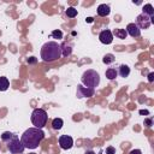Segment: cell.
<instances>
[{
    "instance_id": "cell-29",
    "label": "cell",
    "mask_w": 154,
    "mask_h": 154,
    "mask_svg": "<svg viewBox=\"0 0 154 154\" xmlns=\"http://www.w3.org/2000/svg\"><path fill=\"white\" fill-rule=\"evenodd\" d=\"M140 113H141V114H148L149 112H148L147 109H146V111H142V109H141V111H140Z\"/></svg>"
},
{
    "instance_id": "cell-7",
    "label": "cell",
    "mask_w": 154,
    "mask_h": 154,
    "mask_svg": "<svg viewBox=\"0 0 154 154\" xmlns=\"http://www.w3.org/2000/svg\"><path fill=\"white\" fill-rule=\"evenodd\" d=\"M95 94V89L93 88H88L84 87L83 84H78L77 85V90H76V95L78 99H83V97H91Z\"/></svg>"
},
{
    "instance_id": "cell-16",
    "label": "cell",
    "mask_w": 154,
    "mask_h": 154,
    "mask_svg": "<svg viewBox=\"0 0 154 154\" xmlns=\"http://www.w3.org/2000/svg\"><path fill=\"white\" fill-rule=\"evenodd\" d=\"M105 75H106V77H107L109 81H112V79H116V78H117L118 72H117V70H116V69L109 67V69H107V70H106Z\"/></svg>"
},
{
    "instance_id": "cell-2",
    "label": "cell",
    "mask_w": 154,
    "mask_h": 154,
    "mask_svg": "<svg viewBox=\"0 0 154 154\" xmlns=\"http://www.w3.org/2000/svg\"><path fill=\"white\" fill-rule=\"evenodd\" d=\"M41 58L46 63H52L61 57V48L57 41H48L41 47Z\"/></svg>"
},
{
    "instance_id": "cell-30",
    "label": "cell",
    "mask_w": 154,
    "mask_h": 154,
    "mask_svg": "<svg viewBox=\"0 0 154 154\" xmlns=\"http://www.w3.org/2000/svg\"><path fill=\"white\" fill-rule=\"evenodd\" d=\"M29 154H36V153H29Z\"/></svg>"
},
{
    "instance_id": "cell-3",
    "label": "cell",
    "mask_w": 154,
    "mask_h": 154,
    "mask_svg": "<svg viewBox=\"0 0 154 154\" xmlns=\"http://www.w3.org/2000/svg\"><path fill=\"white\" fill-rule=\"evenodd\" d=\"M81 81H82V84L84 87L95 89L100 84V75L95 70H91L90 69V70H87V71L83 72Z\"/></svg>"
},
{
    "instance_id": "cell-17",
    "label": "cell",
    "mask_w": 154,
    "mask_h": 154,
    "mask_svg": "<svg viewBox=\"0 0 154 154\" xmlns=\"http://www.w3.org/2000/svg\"><path fill=\"white\" fill-rule=\"evenodd\" d=\"M10 87V82L7 79V77H0V91H5L7 90Z\"/></svg>"
},
{
    "instance_id": "cell-28",
    "label": "cell",
    "mask_w": 154,
    "mask_h": 154,
    "mask_svg": "<svg viewBox=\"0 0 154 154\" xmlns=\"http://www.w3.org/2000/svg\"><path fill=\"white\" fill-rule=\"evenodd\" d=\"M84 154H96V153H95L94 150H85Z\"/></svg>"
},
{
    "instance_id": "cell-20",
    "label": "cell",
    "mask_w": 154,
    "mask_h": 154,
    "mask_svg": "<svg viewBox=\"0 0 154 154\" xmlns=\"http://www.w3.org/2000/svg\"><path fill=\"white\" fill-rule=\"evenodd\" d=\"M65 13H66V16L69 18H75L77 16V10L75 7H67V10L65 11Z\"/></svg>"
},
{
    "instance_id": "cell-12",
    "label": "cell",
    "mask_w": 154,
    "mask_h": 154,
    "mask_svg": "<svg viewBox=\"0 0 154 154\" xmlns=\"http://www.w3.org/2000/svg\"><path fill=\"white\" fill-rule=\"evenodd\" d=\"M60 48H61V55L63 57H69L71 55L72 53V45L69 43V42H63L60 45Z\"/></svg>"
},
{
    "instance_id": "cell-22",
    "label": "cell",
    "mask_w": 154,
    "mask_h": 154,
    "mask_svg": "<svg viewBox=\"0 0 154 154\" xmlns=\"http://www.w3.org/2000/svg\"><path fill=\"white\" fill-rule=\"evenodd\" d=\"M51 35H52V37H53V38H58V40L63 38V32H61L60 30H53Z\"/></svg>"
},
{
    "instance_id": "cell-4",
    "label": "cell",
    "mask_w": 154,
    "mask_h": 154,
    "mask_svg": "<svg viewBox=\"0 0 154 154\" xmlns=\"http://www.w3.org/2000/svg\"><path fill=\"white\" fill-rule=\"evenodd\" d=\"M30 119H31V123H32L34 128L42 129L47 124L48 114H47V112L43 108H35L32 111V113H31Z\"/></svg>"
},
{
    "instance_id": "cell-21",
    "label": "cell",
    "mask_w": 154,
    "mask_h": 154,
    "mask_svg": "<svg viewBox=\"0 0 154 154\" xmlns=\"http://www.w3.org/2000/svg\"><path fill=\"white\" fill-rule=\"evenodd\" d=\"M13 136H14V134H12V132H10V131H5V132H2V135H1V140L7 143Z\"/></svg>"
},
{
    "instance_id": "cell-5",
    "label": "cell",
    "mask_w": 154,
    "mask_h": 154,
    "mask_svg": "<svg viewBox=\"0 0 154 154\" xmlns=\"http://www.w3.org/2000/svg\"><path fill=\"white\" fill-rule=\"evenodd\" d=\"M7 149H8L10 153H12V154H19V153H23L25 148H24L22 141L18 138V136L14 135V136L7 142Z\"/></svg>"
},
{
    "instance_id": "cell-18",
    "label": "cell",
    "mask_w": 154,
    "mask_h": 154,
    "mask_svg": "<svg viewBox=\"0 0 154 154\" xmlns=\"http://www.w3.org/2000/svg\"><path fill=\"white\" fill-rule=\"evenodd\" d=\"M114 61H116V57H114L112 53H107V54H105L103 58H102V63L106 64V65L112 64V63H114Z\"/></svg>"
},
{
    "instance_id": "cell-26",
    "label": "cell",
    "mask_w": 154,
    "mask_h": 154,
    "mask_svg": "<svg viewBox=\"0 0 154 154\" xmlns=\"http://www.w3.org/2000/svg\"><path fill=\"white\" fill-rule=\"evenodd\" d=\"M129 154H142V152H141V149H132V150H130Z\"/></svg>"
},
{
    "instance_id": "cell-9",
    "label": "cell",
    "mask_w": 154,
    "mask_h": 154,
    "mask_svg": "<svg viewBox=\"0 0 154 154\" xmlns=\"http://www.w3.org/2000/svg\"><path fill=\"white\" fill-rule=\"evenodd\" d=\"M99 40H100V42L103 43V45H111L112 41H113L112 31L108 30V29H105V30L100 31V34H99Z\"/></svg>"
},
{
    "instance_id": "cell-27",
    "label": "cell",
    "mask_w": 154,
    "mask_h": 154,
    "mask_svg": "<svg viewBox=\"0 0 154 154\" xmlns=\"http://www.w3.org/2000/svg\"><path fill=\"white\" fill-rule=\"evenodd\" d=\"M153 77H154V73H153V72H150V73L148 75V82H153V79H154Z\"/></svg>"
},
{
    "instance_id": "cell-19",
    "label": "cell",
    "mask_w": 154,
    "mask_h": 154,
    "mask_svg": "<svg viewBox=\"0 0 154 154\" xmlns=\"http://www.w3.org/2000/svg\"><path fill=\"white\" fill-rule=\"evenodd\" d=\"M63 125H64V122L61 118H54L52 122V128L54 130H60L63 128Z\"/></svg>"
},
{
    "instance_id": "cell-24",
    "label": "cell",
    "mask_w": 154,
    "mask_h": 154,
    "mask_svg": "<svg viewBox=\"0 0 154 154\" xmlns=\"http://www.w3.org/2000/svg\"><path fill=\"white\" fill-rule=\"evenodd\" d=\"M144 125H146L147 128H150V126L153 125V119H152V118H147V119H144Z\"/></svg>"
},
{
    "instance_id": "cell-8",
    "label": "cell",
    "mask_w": 154,
    "mask_h": 154,
    "mask_svg": "<svg viewBox=\"0 0 154 154\" xmlns=\"http://www.w3.org/2000/svg\"><path fill=\"white\" fill-rule=\"evenodd\" d=\"M59 146L61 149H71L72 146H73V140L71 136H67V135H61L59 137Z\"/></svg>"
},
{
    "instance_id": "cell-23",
    "label": "cell",
    "mask_w": 154,
    "mask_h": 154,
    "mask_svg": "<svg viewBox=\"0 0 154 154\" xmlns=\"http://www.w3.org/2000/svg\"><path fill=\"white\" fill-rule=\"evenodd\" d=\"M106 154H116V148L112 147V146L107 147V148H106Z\"/></svg>"
},
{
    "instance_id": "cell-10",
    "label": "cell",
    "mask_w": 154,
    "mask_h": 154,
    "mask_svg": "<svg viewBox=\"0 0 154 154\" xmlns=\"http://www.w3.org/2000/svg\"><path fill=\"white\" fill-rule=\"evenodd\" d=\"M126 34H129L131 37H140L141 36V30L138 29V26L135 24V23H129L126 25V29H125Z\"/></svg>"
},
{
    "instance_id": "cell-6",
    "label": "cell",
    "mask_w": 154,
    "mask_h": 154,
    "mask_svg": "<svg viewBox=\"0 0 154 154\" xmlns=\"http://www.w3.org/2000/svg\"><path fill=\"white\" fill-rule=\"evenodd\" d=\"M154 22V18L152 17H148V16H146V14H143V13H141V14H138L137 17H136V25L138 26V29L141 30V29H148L149 26H150V24Z\"/></svg>"
},
{
    "instance_id": "cell-25",
    "label": "cell",
    "mask_w": 154,
    "mask_h": 154,
    "mask_svg": "<svg viewBox=\"0 0 154 154\" xmlns=\"http://www.w3.org/2000/svg\"><path fill=\"white\" fill-rule=\"evenodd\" d=\"M26 63H28V64H36V63H37V59H36L35 57H30V58L26 59Z\"/></svg>"
},
{
    "instance_id": "cell-13",
    "label": "cell",
    "mask_w": 154,
    "mask_h": 154,
    "mask_svg": "<svg viewBox=\"0 0 154 154\" xmlns=\"http://www.w3.org/2000/svg\"><path fill=\"white\" fill-rule=\"evenodd\" d=\"M118 75L120 76V77H123V78H125V77H128L129 75H130V67L126 65V64H122L120 66H119V69H118Z\"/></svg>"
},
{
    "instance_id": "cell-1",
    "label": "cell",
    "mask_w": 154,
    "mask_h": 154,
    "mask_svg": "<svg viewBox=\"0 0 154 154\" xmlns=\"http://www.w3.org/2000/svg\"><path fill=\"white\" fill-rule=\"evenodd\" d=\"M43 138H45V132L42 131V129L29 128L23 132V135L20 137V141H22L24 148L36 149Z\"/></svg>"
},
{
    "instance_id": "cell-15",
    "label": "cell",
    "mask_w": 154,
    "mask_h": 154,
    "mask_svg": "<svg viewBox=\"0 0 154 154\" xmlns=\"http://www.w3.org/2000/svg\"><path fill=\"white\" fill-rule=\"evenodd\" d=\"M142 13L143 14H146V16H148V17H153L154 16V7L152 6V4H146L144 6H143V8H142Z\"/></svg>"
},
{
    "instance_id": "cell-14",
    "label": "cell",
    "mask_w": 154,
    "mask_h": 154,
    "mask_svg": "<svg viewBox=\"0 0 154 154\" xmlns=\"http://www.w3.org/2000/svg\"><path fill=\"white\" fill-rule=\"evenodd\" d=\"M112 35L116 36L117 38H120V40H124V38H126V36H128L125 29H122V28H116V29L113 30Z\"/></svg>"
},
{
    "instance_id": "cell-11",
    "label": "cell",
    "mask_w": 154,
    "mask_h": 154,
    "mask_svg": "<svg viewBox=\"0 0 154 154\" xmlns=\"http://www.w3.org/2000/svg\"><path fill=\"white\" fill-rule=\"evenodd\" d=\"M96 12H97V14H99L100 17H106V16L109 14L111 7H109V5H107V4H101V5L97 6Z\"/></svg>"
}]
</instances>
